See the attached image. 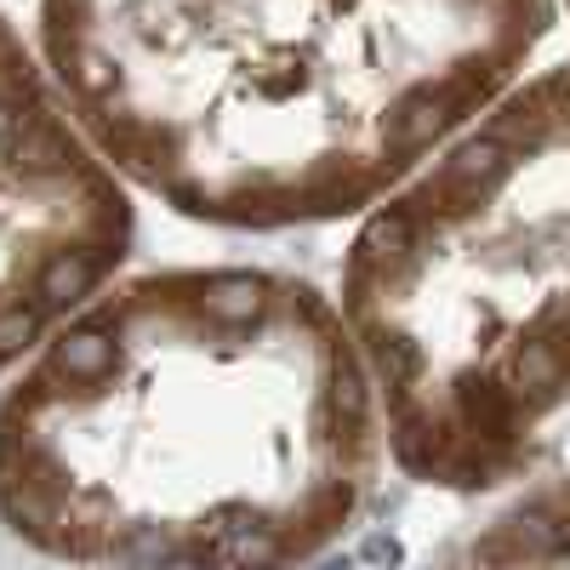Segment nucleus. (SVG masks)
<instances>
[{
	"mask_svg": "<svg viewBox=\"0 0 570 570\" xmlns=\"http://www.w3.org/2000/svg\"><path fill=\"white\" fill-rule=\"evenodd\" d=\"M343 308L285 268L104 285L0 394V525L80 570H303L383 468Z\"/></svg>",
	"mask_w": 570,
	"mask_h": 570,
	"instance_id": "nucleus-1",
	"label": "nucleus"
},
{
	"mask_svg": "<svg viewBox=\"0 0 570 570\" xmlns=\"http://www.w3.org/2000/svg\"><path fill=\"white\" fill-rule=\"evenodd\" d=\"M559 0H40L126 188L212 228L371 217L525 80Z\"/></svg>",
	"mask_w": 570,
	"mask_h": 570,
	"instance_id": "nucleus-2",
	"label": "nucleus"
},
{
	"mask_svg": "<svg viewBox=\"0 0 570 570\" xmlns=\"http://www.w3.org/2000/svg\"><path fill=\"white\" fill-rule=\"evenodd\" d=\"M337 308L416 485L491 491L531 462L570 405V63L360 223Z\"/></svg>",
	"mask_w": 570,
	"mask_h": 570,
	"instance_id": "nucleus-3",
	"label": "nucleus"
},
{
	"mask_svg": "<svg viewBox=\"0 0 570 570\" xmlns=\"http://www.w3.org/2000/svg\"><path fill=\"white\" fill-rule=\"evenodd\" d=\"M131 240V188L0 12V376L115 285Z\"/></svg>",
	"mask_w": 570,
	"mask_h": 570,
	"instance_id": "nucleus-4",
	"label": "nucleus"
},
{
	"mask_svg": "<svg viewBox=\"0 0 570 570\" xmlns=\"http://www.w3.org/2000/svg\"><path fill=\"white\" fill-rule=\"evenodd\" d=\"M559 7H564V12H570V0H559Z\"/></svg>",
	"mask_w": 570,
	"mask_h": 570,
	"instance_id": "nucleus-5",
	"label": "nucleus"
}]
</instances>
